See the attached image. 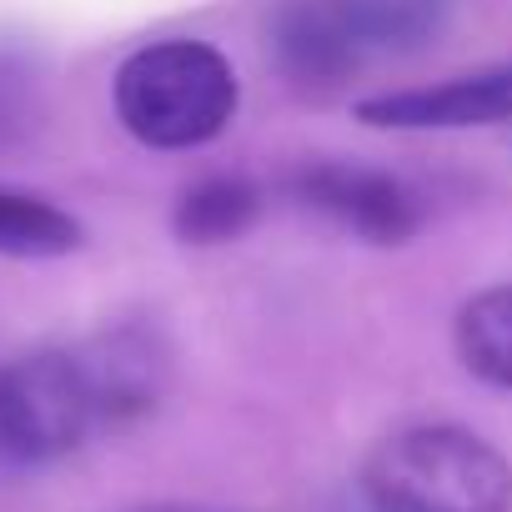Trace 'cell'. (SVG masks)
Wrapping results in <instances>:
<instances>
[{
  "mask_svg": "<svg viewBox=\"0 0 512 512\" xmlns=\"http://www.w3.org/2000/svg\"><path fill=\"white\" fill-rule=\"evenodd\" d=\"M236 71L206 41H156L116 71L121 126L156 151H191L226 131L236 116Z\"/></svg>",
  "mask_w": 512,
  "mask_h": 512,
  "instance_id": "3",
  "label": "cell"
},
{
  "mask_svg": "<svg viewBox=\"0 0 512 512\" xmlns=\"http://www.w3.org/2000/svg\"><path fill=\"white\" fill-rule=\"evenodd\" d=\"M106 427L101 392L81 347H46L0 367V452L56 462Z\"/></svg>",
  "mask_w": 512,
  "mask_h": 512,
  "instance_id": "4",
  "label": "cell"
},
{
  "mask_svg": "<svg viewBox=\"0 0 512 512\" xmlns=\"http://www.w3.org/2000/svg\"><path fill=\"white\" fill-rule=\"evenodd\" d=\"M256 211H262V191L246 176H206L181 191L171 226L186 246H221V241H236L256 221Z\"/></svg>",
  "mask_w": 512,
  "mask_h": 512,
  "instance_id": "8",
  "label": "cell"
},
{
  "mask_svg": "<svg viewBox=\"0 0 512 512\" xmlns=\"http://www.w3.org/2000/svg\"><path fill=\"white\" fill-rule=\"evenodd\" d=\"M362 502L367 512H512V462L452 422L402 427L372 447Z\"/></svg>",
  "mask_w": 512,
  "mask_h": 512,
  "instance_id": "2",
  "label": "cell"
},
{
  "mask_svg": "<svg viewBox=\"0 0 512 512\" xmlns=\"http://www.w3.org/2000/svg\"><path fill=\"white\" fill-rule=\"evenodd\" d=\"M292 196L307 211L327 216L332 226H342L362 241H377V246H402L422 231L417 196L397 176L372 171V166H347V161L302 166L292 176Z\"/></svg>",
  "mask_w": 512,
  "mask_h": 512,
  "instance_id": "5",
  "label": "cell"
},
{
  "mask_svg": "<svg viewBox=\"0 0 512 512\" xmlns=\"http://www.w3.org/2000/svg\"><path fill=\"white\" fill-rule=\"evenodd\" d=\"M81 357H86L91 382L101 392L106 427L136 422L156 407V397L166 387V357H161L156 337H146L136 327H121V332H106V337L86 342Z\"/></svg>",
  "mask_w": 512,
  "mask_h": 512,
  "instance_id": "7",
  "label": "cell"
},
{
  "mask_svg": "<svg viewBox=\"0 0 512 512\" xmlns=\"http://www.w3.org/2000/svg\"><path fill=\"white\" fill-rule=\"evenodd\" d=\"M457 0H282L267 46L302 91H332L372 61L412 56L447 31Z\"/></svg>",
  "mask_w": 512,
  "mask_h": 512,
  "instance_id": "1",
  "label": "cell"
},
{
  "mask_svg": "<svg viewBox=\"0 0 512 512\" xmlns=\"http://www.w3.org/2000/svg\"><path fill=\"white\" fill-rule=\"evenodd\" d=\"M457 357L472 377H482L497 392H512V282L477 292L457 312Z\"/></svg>",
  "mask_w": 512,
  "mask_h": 512,
  "instance_id": "9",
  "label": "cell"
},
{
  "mask_svg": "<svg viewBox=\"0 0 512 512\" xmlns=\"http://www.w3.org/2000/svg\"><path fill=\"white\" fill-rule=\"evenodd\" d=\"M81 221L71 211H61L46 196L31 191H6L0 186V256H66L81 246Z\"/></svg>",
  "mask_w": 512,
  "mask_h": 512,
  "instance_id": "10",
  "label": "cell"
},
{
  "mask_svg": "<svg viewBox=\"0 0 512 512\" xmlns=\"http://www.w3.org/2000/svg\"><path fill=\"white\" fill-rule=\"evenodd\" d=\"M136 512H211V507H186V502H156V507H136Z\"/></svg>",
  "mask_w": 512,
  "mask_h": 512,
  "instance_id": "11",
  "label": "cell"
},
{
  "mask_svg": "<svg viewBox=\"0 0 512 512\" xmlns=\"http://www.w3.org/2000/svg\"><path fill=\"white\" fill-rule=\"evenodd\" d=\"M357 121L382 131H467V126L512 121V61L452 76L442 86L372 96L357 106Z\"/></svg>",
  "mask_w": 512,
  "mask_h": 512,
  "instance_id": "6",
  "label": "cell"
}]
</instances>
